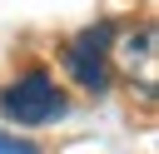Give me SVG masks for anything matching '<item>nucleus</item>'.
Returning a JSON list of instances; mask_svg holds the SVG:
<instances>
[{
    "mask_svg": "<svg viewBox=\"0 0 159 154\" xmlns=\"http://www.w3.org/2000/svg\"><path fill=\"white\" fill-rule=\"evenodd\" d=\"M109 40H114L109 25H89L84 35H75V40L65 45V70H70L84 89H94V94L109 84Z\"/></svg>",
    "mask_w": 159,
    "mask_h": 154,
    "instance_id": "2",
    "label": "nucleus"
},
{
    "mask_svg": "<svg viewBox=\"0 0 159 154\" xmlns=\"http://www.w3.org/2000/svg\"><path fill=\"white\" fill-rule=\"evenodd\" d=\"M0 109H5L15 124H50V119L65 114V94L55 89L50 75L30 70L25 79H15V84L0 89Z\"/></svg>",
    "mask_w": 159,
    "mask_h": 154,
    "instance_id": "1",
    "label": "nucleus"
},
{
    "mask_svg": "<svg viewBox=\"0 0 159 154\" xmlns=\"http://www.w3.org/2000/svg\"><path fill=\"white\" fill-rule=\"evenodd\" d=\"M0 154H35V149L20 144V139H5V134H0Z\"/></svg>",
    "mask_w": 159,
    "mask_h": 154,
    "instance_id": "4",
    "label": "nucleus"
},
{
    "mask_svg": "<svg viewBox=\"0 0 159 154\" xmlns=\"http://www.w3.org/2000/svg\"><path fill=\"white\" fill-rule=\"evenodd\" d=\"M109 60H119L124 65V75L144 89V94H154L159 89V60H154V25H139L134 35H124L119 45H109Z\"/></svg>",
    "mask_w": 159,
    "mask_h": 154,
    "instance_id": "3",
    "label": "nucleus"
}]
</instances>
